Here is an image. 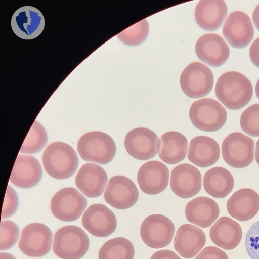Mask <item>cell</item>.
I'll use <instances>...</instances> for the list:
<instances>
[{
  "label": "cell",
  "instance_id": "14",
  "mask_svg": "<svg viewBox=\"0 0 259 259\" xmlns=\"http://www.w3.org/2000/svg\"><path fill=\"white\" fill-rule=\"evenodd\" d=\"M223 34L231 47L236 49L246 47L254 35V28L250 17L242 11L232 12L224 23Z\"/></svg>",
  "mask_w": 259,
  "mask_h": 259
},
{
  "label": "cell",
  "instance_id": "12",
  "mask_svg": "<svg viewBox=\"0 0 259 259\" xmlns=\"http://www.w3.org/2000/svg\"><path fill=\"white\" fill-rule=\"evenodd\" d=\"M106 202L118 209H126L133 206L139 198L135 184L123 176H115L108 182L104 193Z\"/></svg>",
  "mask_w": 259,
  "mask_h": 259
},
{
  "label": "cell",
  "instance_id": "25",
  "mask_svg": "<svg viewBox=\"0 0 259 259\" xmlns=\"http://www.w3.org/2000/svg\"><path fill=\"white\" fill-rule=\"evenodd\" d=\"M185 213L189 222L205 228L210 227L218 219L220 208L213 199L200 196L194 198L187 203Z\"/></svg>",
  "mask_w": 259,
  "mask_h": 259
},
{
  "label": "cell",
  "instance_id": "41",
  "mask_svg": "<svg viewBox=\"0 0 259 259\" xmlns=\"http://www.w3.org/2000/svg\"><path fill=\"white\" fill-rule=\"evenodd\" d=\"M255 158L256 162L259 164V139L257 140L256 144Z\"/></svg>",
  "mask_w": 259,
  "mask_h": 259
},
{
  "label": "cell",
  "instance_id": "4",
  "mask_svg": "<svg viewBox=\"0 0 259 259\" xmlns=\"http://www.w3.org/2000/svg\"><path fill=\"white\" fill-rule=\"evenodd\" d=\"M89 247V237L78 226L63 227L54 235L53 250L62 259H80L87 253Z\"/></svg>",
  "mask_w": 259,
  "mask_h": 259
},
{
  "label": "cell",
  "instance_id": "29",
  "mask_svg": "<svg viewBox=\"0 0 259 259\" xmlns=\"http://www.w3.org/2000/svg\"><path fill=\"white\" fill-rule=\"evenodd\" d=\"M135 248L124 237H116L105 242L99 252V259H133Z\"/></svg>",
  "mask_w": 259,
  "mask_h": 259
},
{
  "label": "cell",
  "instance_id": "26",
  "mask_svg": "<svg viewBox=\"0 0 259 259\" xmlns=\"http://www.w3.org/2000/svg\"><path fill=\"white\" fill-rule=\"evenodd\" d=\"M209 235L215 245L225 250H231L240 242L242 230L235 221L228 217H222L211 227Z\"/></svg>",
  "mask_w": 259,
  "mask_h": 259
},
{
  "label": "cell",
  "instance_id": "21",
  "mask_svg": "<svg viewBox=\"0 0 259 259\" xmlns=\"http://www.w3.org/2000/svg\"><path fill=\"white\" fill-rule=\"evenodd\" d=\"M229 214L240 221L252 219L259 211V195L250 188H242L233 193L227 203Z\"/></svg>",
  "mask_w": 259,
  "mask_h": 259
},
{
  "label": "cell",
  "instance_id": "18",
  "mask_svg": "<svg viewBox=\"0 0 259 259\" xmlns=\"http://www.w3.org/2000/svg\"><path fill=\"white\" fill-rule=\"evenodd\" d=\"M195 52L201 61L212 67L223 65L230 55L229 48L224 39L213 33L201 36L196 44Z\"/></svg>",
  "mask_w": 259,
  "mask_h": 259
},
{
  "label": "cell",
  "instance_id": "5",
  "mask_svg": "<svg viewBox=\"0 0 259 259\" xmlns=\"http://www.w3.org/2000/svg\"><path fill=\"white\" fill-rule=\"evenodd\" d=\"M193 125L204 132H213L221 129L226 123L227 113L216 100L205 98L193 102L189 110Z\"/></svg>",
  "mask_w": 259,
  "mask_h": 259
},
{
  "label": "cell",
  "instance_id": "20",
  "mask_svg": "<svg viewBox=\"0 0 259 259\" xmlns=\"http://www.w3.org/2000/svg\"><path fill=\"white\" fill-rule=\"evenodd\" d=\"M206 236L199 227L192 224H184L177 230L174 246L177 252L183 257H194L204 246Z\"/></svg>",
  "mask_w": 259,
  "mask_h": 259
},
{
  "label": "cell",
  "instance_id": "17",
  "mask_svg": "<svg viewBox=\"0 0 259 259\" xmlns=\"http://www.w3.org/2000/svg\"><path fill=\"white\" fill-rule=\"evenodd\" d=\"M169 170L164 164L158 161H150L143 164L137 175L141 190L148 195H156L163 192L167 187Z\"/></svg>",
  "mask_w": 259,
  "mask_h": 259
},
{
  "label": "cell",
  "instance_id": "39",
  "mask_svg": "<svg viewBox=\"0 0 259 259\" xmlns=\"http://www.w3.org/2000/svg\"><path fill=\"white\" fill-rule=\"evenodd\" d=\"M252 20L255 27L259 30V4L253 11Z\"/></svg>",
  "mask_w": 259,
  "mask_h": 259
},
{
  "label": "cell",
  "instance_id": "16",
  "mask_svg": "<svg viewBox=\"0 0 259 259\" xmlns=\"http://www.w3.org/2000/svg\"><path fill=\"white\" fill-rule=\"evenodd\" d=\"M170 185L173 192L178 196L182 198L192 197L201 190V173L190 164H179L171 171Z\"/></svg>",
  "mask_w": 259,
  "mask_h": 259
},
{
  "label": "cell",
  "instance_id": "33",
  "mask_svg": "<svg viewBox=\"0 0 259 259\" xmlns=\"http://www.w3.org/2000/svg\"><path fill=\"white\" fill-rule=\"evenodd\" d=\"M19 236L18 226L13 222L2 221L0 226V250L9 249L15 244Z\"/></svg>",
  "mask_w": 259,
  "mask_h": 259
},
{
  "label": "cell",
  "instance_id": "34",
  "mask_svg": "<svg viewBox=\"0 0 259 259\" xmlns=\"http://www.w3.org/2000/svg\"><path fill=\"white\" fill-rule=\"evenodd\" d=\"M245 248L251 259H259V221L254 223L247 231Z\"/></svg>",
  "mask_w": 259,
  "mask_h": 259
},
{
  "label": "cell",
  "instance_id": "27",
  "mask_svg": "<svg viewBox=\"0 0 259 259\" xmlns=\"http://www.w3.org/2000/svg\"><path fill=\"white\" fill-rule=\"evenodd\" d=\"M187 149L185 136L178 132L169 131L161 136L158 154L165 163L175 164L185 159Z\"/></svg>",
  "mask_w": 259,
  "mask_h": 259
},
{
  "label": "cell",
  "instance_id": "9",
  "mask_svg": "<svg viewBox=\"0 0 259 259\" xmlns=\"http://www.w3.org/2000/svg\"><path fill=\"white\" fill-rule=\"evenodd\" d=\"M87 205L86 198L77 189L67 187L54 195L51 201V210L59 220L71 222L80 217Z\"/></svg>",
  "mask_w": 259,
  "mask_h": 259
},
{
  "label": "cell",
  "instance_id": "19",
  "mask_svg": "<svg viewBox=\"0 0 259 259\" xmlns=\"http://www.w3.org/2000/svg\"><path fill=\"white\" fill-rule=\"evenodd\" d=\"M106 172L101 166L94 163H86L78 171L75 184L78 189L89 198L100 196L107 183Z\"/></svg>",
  "mask_w": 259,
  "mask_h": 259
},
{
  "label": "cell",
  "instance_id": "32",
  "mask_svg": "<svg viewBox=\"0 0 259 259\" xmlns=\"http://www.w3.org/2000/svg\"><path fill=\"white\" fill-rule=\"evenodd\" d=\"M240 124L242 131L248 135L259 137V103L249 106L243 112Z\"/></svg>",
  "mask_w": 259,
  "mask_h": 259
},
{
  "label": "cell",
  "instance_id": "22",
  "mask_svg": "<svg viewBox=\"0 0 259 259\" xmlns=\"http://www.w3.org/2000/svg\"><path fill=\"white\" fill-rule=\"evenodd\" d=\"M42 169L39 161L34 157L19 155L15 162L10 180L21 188L36 186L41 180Z\"/></svg>",
  "mask_w": 259,
  "mask_h": 259
},
{
  "label": "cell",
  "instance_id": "11",
  "mask_svg": "<svg viewBox=\"0 0 259 259\" xmlns=\"http://www.w3.org/2000/svg\"><path fill=\"white\" fill-rule=\"evenodd\" d=\"M124 146L133 158L147 160L155 157L158 152L160 139L153 131L146 127H137L126 134Z\"/></svg>",
  "mask_w": 259,
  "mask_h": 259
},
{
  "label": "cell",
  "instance_id": "37",
  "mask_svg": "<svg viewBox=\"0 0 259 259\" xmlns=\"http://www.w3.org/2000/svg\"><path fill=\"white\" fill-rule=\"evenodd\" d=\"M249 55L252 63L259 68V37L251 44L249 50Z\"/></svg>",
  "mask_w": 259,
  "mask_h": 259
},
{
  "label": "cell",
  "instance_id": "7",
  "mask_svg": "<svg viewBox=\"0 0 259 259\" xmlns=\"http://www.w3.org/2000/svg\"><path fill=\"white\" fill-rule=\"evenodd\" d=\"M214 83V77L210 69L200 62L188 65L180 77V85L188 97L199 98L208 95Z\"/></svg>",
  "mask_w": 259,
  "mask_h": 259
},
{
  "label": "cell",
  "instance_id": "42",
  "mask_svg": "<svg viewBox=\"0 0 259 259\" xmlns=\"http://www.w3.org/2000/svg\"><path fill=\"white\" fill-rule=\"evenodd\" d=\"M255 93L257 97L259 99V79L257 81V83L256 84L255 86Z\"/></svg>",
  "mask_w": 259,
  "mask_h": 259
},
{
  "label": "cell",
  "instance_id": "8",
  "mask_svg": "<svg viewBox=\"0 0 259 259\" xmlns=\"http://www.w3.org/2000/svg\"><path fill=\"white\" fill-rule=\"evenodd\" d=\"M175 231V225L169 218L162 214H154L143 221L140 235L144 243L148 246L159 249L170 243Z\"/></svg>",
  "mask_w": 259,
  "mask_h": 259
},
{
  "label": "cell",
  "instance_id": "28",
  "mask_svg": "<svg viewBox=\"0 0 259 259\" xmlns=\"http://www.w3.org/2000/svg\"><path fill=\"white\" fill-rule=\"evenodd\" d=\"M234 180L232 174L222 167H214L207 170L203 177V187L210 196L223 198L232 191Z\"/></svg>",
  "mask_w": 259,
  "mask_h": 259
},
{
  "label": "cell",
  "instance_id": "13",
  "mask_svg": "<svg viewBox=\"0 0 259 259\" xmlns=\"http://www.w3.org/2000/svg\"><path fill=\"white\" fill-rule=\"evenodd\" d=\"M14 33L19 37L30 40L42 32L45 21L41 12L32 6H23L13 14L11 21Z\"/></svg>",
  "mask_w": 259,
  "mask_h": 259
},
{
  "label": "cell",
  "instance_id": "35",
  "mask_svg": "<svg viewBox=\"0 0 259 259\" xmlns=\"http://www.w3.org/2000/svg\"><path fill=\"white\" fill-rule=\"evenodd\" d=\"M19 204V199L15 190L8 186L2 212V219L11 217L16 211Z\"/></svg>",
  "mask_w": 259,
  "mask_h": 259
},
{
  "label": "cell",
  "instance_id": "1",
  "mask_svg": "<svg viewBox=\"0 0 259 259\" xmlns=\"http://www.w3.org/2000/svg\"><path fill=\"white\" fill-rule=\"evenodd\" d=\"M215 92L218 99L227 108L238 110L251 100L253 88L245 75L238 72L229 71L218 78Z\"/></svg>",
  "mask_w": 259,
  "mask_h": 259
},
{
  "label": "cell",
  "instance_id": "36",
  "mask_svg": "<svg viewBox=\"0 0 259 259\" xmlns=\"http://www.w3.org/2000/svg\"><path fill=\"white\" fill-rule=\"evenodd\" d=\"M195 259H229L227 254L215 246L204 248Z\"/></svg>",
  "mask_w": 259,
  "mask_h": 259
},
{
  "label": "cell",
  "instance_id": "30",
  "mask_svg": "<svg viewBox=\"0 0 259 259\" xmlns=\"http://www.w3.org/2000/svg\"><path fill=\"white\" fill-rule=\"evenodd\" d=\"M48 141V135L44 126L35 121L30 129L20 152L25 154H35L40 152Z\"/></svg>",
  "mask_w": 259,
  "mask_h": 259
},
{
  "label": "cell",
  "instance_id": "2",
  "mask_svg": "<svg viewBox=\"0 0 259 259\" xmlns=\"http://www.w3.org/2000/svg\"><path fill=\"white\" fill-rule=\"evenodd\" d=\"M42 163L52 177L64 180L71 177L77 169L79 160L74 149L68 144L55 142L50 144L42 155Z\"/></svg>",
  "mask_w": 259,
  "mask_h": 259
},
{
  "label": "cell",
  "instance_id": "23",
  "mask_svg": "<svg viewBox=\"0 0 259 259\" xmlns=\"http://www.w3.org/2000/svg\"><path fill=\"white\" fill-rule=\"evenodd\" d=\"M220 156L218 142L205 136H198L190 142L188 158L196 166L205 168L215 163Z\"/></svg>",
  "mask_w": 259,
  "mask_h": 259
},
{
  "label": "cell",
  "instance_id": "15",
  "mask_svg": "<svg viewBox=\"0 0 259 259\" xmlns=\"http://www.w3.org/2000/svg\"><path fill=\"white\" fill-rule=\"evenodd\" d=\"M82 224L92 235L105 237L115 231L117 220L114 213L107 206L102 204H94L84 212Z\"/></svg>",
  "mask_w": 259,
  "mask_h": 259
},
{
  "label": "cell",
  "instance_id": "10",
  "mask_svg": "<svg viewBox=\"0 0 259 259\" xmlns=\"http://www.w3.org/2000/svg\"><path fill=\"white\" fill-rule=\"evenodd\" d=\"M52 239V231L48 226L41 223H33L23 229L19 247L26 255L40 257L50 251Z\"/></svg>",
  "mask_w": 259,
  "mask_h": 259
},
{
  "label": "cell",
  "instance_id": "38",
  "mask_svg": "<svg viewBox=\"0 0 259 259\" xmlns=\"http://www.w3.org/2000/svg\"><path fill=\"white\" fill-rule=\"evenodd\" d=\"M150 259H181L174 251L163 249L158 250L152 255Z\"/></svg>",
  "mask_w": 259,
  "mask_h": 259
},
{
  "label": "cell",
  "instance_id": "3",
  "mask_svg": "<svg viewBox=\"0 0 259 259\" xmlns=\"http://www.w3.org/2000/svg\"><path fill=\"white\" fill-rule=\"evenodd\" d=\"M77 150L85 161L104 165L113 160L116 147L114 141L109 135L94 131L85 133L80 138Z\"/></svg>",
  "mask_w": 259,
  "mask_h": 259
},
{
  "label": "cell",
  "instance_id": "6",
  "mask_svg": "<svg viewBox=\"0 0 259 259\" xmlns=\"http://www.w3.org/2000/svg\"><path fill=\"white\" fill-rule=\"evenodd\" d=\"M254 142L240 132L228 135L222 145V156L226 163L235 168L249 165L254 159Z\"/></svg>",
  "mask_w": 259,
  "mask_h": 259
},
{
  "label": "cell",
  "instance_id": "24",
  "mask_svg": "<svg viewBox=\"0 0 259 259\" xmlns=\"http://www.w3.org/2000/svg\"><path fill=\"white\" fill-rule=\"evenodd\" d=\"M227 11V5L223 0H202L195 8V20L202 29L215 31L221 26Z\"/></svg>",
  "mask_w": 259,
  "mask_h": 259
},
{
  "label": "cell",
  "instance_id": "40",
  "mask_svg": "<svg viewBox=\"0 0 259 259\" xmlns=\"http://www.w3.org/2000/svg\"><path fill=\"white\" fill-rule=\"evenodd\" d=\"M0 259H16V258L10 253L6 252H1Z\"/></svg>",
  "mask_w": 259,
  "mask_h": 259
},
{
  "label": "cell",
  "instance_id": "31",
  "mask_svg": "<svg viewBox=\"0 0 259 259\" xmlns=\"http://www.w3.org/2000/svg\"><path fill=\"white\" fill-rule=\"evenodd\" d=\"M148 32V23L144 19L123 30L118 36L125 45L138 46L145 40Z\"/></svg>",
  "mask_w": 259,
  "mask_h": 259
}]
</instances>
